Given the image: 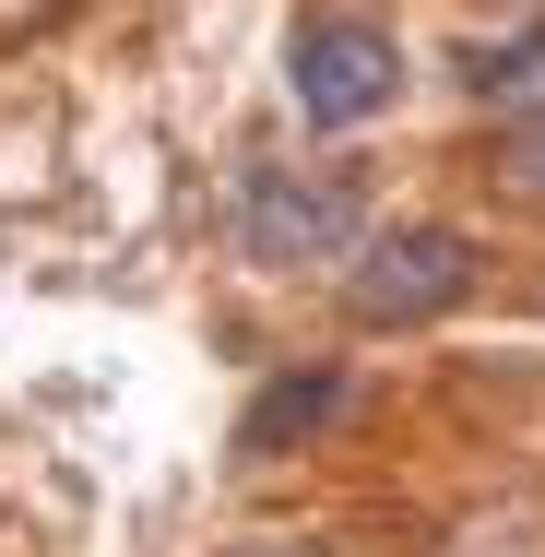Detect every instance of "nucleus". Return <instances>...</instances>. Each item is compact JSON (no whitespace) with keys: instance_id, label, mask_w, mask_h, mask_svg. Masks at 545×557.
Instances as JSON below:
<instances>
[{"instance_id":"1","label":"nucleus","mask_w":545,"mask_h":557,"mask_svg":"<svg viewBox=\"0 0 545 557\" xmlns=\"http://www.w3.org/2000/svg\"><path fill=\"white\" fill-rule=\"evenodd\" d=\"M237 249L273 261V273H309L356 249V178L344 166H249L237 190Z\"/></svg>"},{"instance_id":"2","label":"nucleus","mask_w":545,"mask_h":557,"mask_svg":"<svg viewBox=\"0 0 545 557\" xmlns=\"http://www.w3.org/2000/svg\"><path fill=\"white\" fill-rule=\"evenodd\" d=\"M462 297H474V249H462L450 225H392V237H368L356 273H344V309H356L368 333H416V321L462 309Z\"/></svg>"},{"instance_id":"3","label":"nucleus","mask_w":545,"mask_h":557,"mask_svg":"<svg viewBox=\"0 0 545 557\" xmlns=\"http://www.w3.org/2000/svg\"><path fill=\"white\" fill-rule=\"evenodd\" d=\"M285 84H297V119H309V131H356V119H380L404 96V48H392L368 12H332V24L297 36Z\"/></svg>"},{"instance_id":"4","label":"nucleus","mask_w":545,"mask_h":557,"mask_svg":"<svg viewBox=\"0 0 545 557\" xmlns=\"http://www.w3.org/2000/svg\"><path fill=\"white\" fill-rule=\"evenodd\" d=\"M332 404H344V380H332V368H309V380H273V392L249 404V428H237V450H285L297 428H321Z\"/></svg>"},{"instance_id":"5","label":"nucleus","mask_w":545,"mask_h":557,"mask_svg":"<svg viewBox=\"0 0 545 557\" xmlns=\"http://www.w3.org/2000/svg\"><path fill=\"white\" fill-rule=\"evenodd\" d=\"M474 84H486V96H510V108H522V96H545V24L510 48V60H474Z\"/></svg>"},{"instance_id":"6","label":"nucleus","mask_w":545,"mask_h":557,"mask_svg":"<svg viewBox=\"0 0 545 557\" xmlns=\"http://www.w3.org/2000/svg\"><path fill=\"white\" fill-rule=\"evenodd\" d=\"M498 166H510V190H522V202H545V119L510 131V154H498Z\"/></svg>"}]
</instances>
